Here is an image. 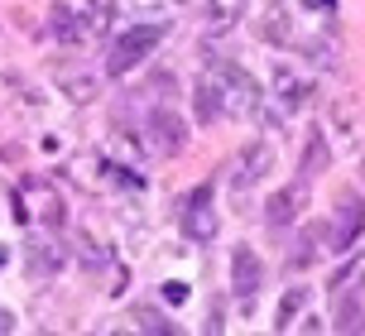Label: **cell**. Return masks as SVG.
<instances>
[{"mask_svg": "<svg viewBox=\"0 0 365 336\" xmlns=\"http://www.w3.org/2000/svg\"><path fill=\"white\" fill-rule=\"evenodd\" d=\"M164 298L173 303V308H178V303H187V283H168V288H164Z\"/></svg>", "mask_w": 365, "mask_h": 336, "instance_id": "obj_27", "label": "cell"}, {"mask_svg": "<svg viewBox=\"0 0 365 336\" xmlns=\"http://www.w3.org/2000/svg\"><path fill=\"white\" fill-rule=\"evenodd\" d=\"M308 202H312L308 178H293V183H284L269 202H264V221H269L274 231H284V226H293L303 211H308Z\"/></svg>", "mask_w": 365, "mask_h": 336, "instance_id": "obj_5", "label": "cell"}, {"mask_svg": "<svg viewBox=\"0 0 365 336\" xmlns=\"http://www.w3.org/2000/svg\"><path fill=\"white\" fill-rule=\"evenodd\" d=\"M15 327H19V317H15V313H10V308H0V336H10V332H15Z\"/></svg>", "mask_w": 365, "mask_h": 336, "instance_id": "obj_28", "label": "cell"}, {"mask_svg": "<svg viewBox=\"0 0 365 336\" xmlns=\"http://www.w3.org/2000/svg\"><path fill=\"white\" fill-rule=\"evenodd\" d=\"M274 101L284 106V111H303L312 101V82H303V77L293 73V68H274Z\"/></svg>", "mask_w": 365, "mask_h": 336, "instance_id": "obj_9", "label": "cell"}, {"mask_svg": "<svg viewBox=\"0 0 365 336\" xmlns=\"http://www.w3.org/2000/svg\"><path fill=\"white\" fill-rule=\"evenodd\" d=\"M5 264H10V245H0V269H5Z\"/></svg>", "mask_w": 365, "mask_h": 336, "instance_id": "obj_29", "label": "cell"}, {"mask_svg": "<svg viewBox=\"0 0 365 336\" xmlns=\"http://www.w3.org/2000/svg\"><path fill=\"white\" fill-rule=\"evenodd\" d=\"M130 15H154V10H164V0H125Z\"/></svg>", "mask_w": 365, "mask_h": 336, "instance_id": "obj_26", "label": "cell"}, {"mask_svg": "<svg viewBox=\"0 0 365 336\" xmlns=\"http://www.w3.org/2000/svg\"><path fill=\"white\" fill-rule=\"evenodd\" d=\"M356 274H361V260H356V264H341V269L331 274V283H327V288H331V293H346V283L356 279Z\"/></svg>", "mask_w": 365, "mask_h": 336, "instance_id": "obj_24", "label": "cell"}, {"mask_svg": "<svg viewBox=\"0 0 365 336\" xmlns=\"http://www.w3.org/2000/svg\"><path fill=\"white\" fill-rule=\"evenodd\" d=\"M361 236H365V202L356 192H341L336 197V211H331V226H327V250L351 255Z\"/></svg>", "mask_w": 365, "mask_h": 336, "instance_id": "obj_2", "label": "cell"}, {"mask_svg": "<svg viewBox=\"0 0 365 336\" xmlns=\"http://www.w3.org/2000/svg\"><path fill=\"white\" fill-rule=\"evenodd\" d=\"M259 283H264V264H259V255L250 250V245H236L231 250V288H236V298H255Z\"/></svg>", "mask_w": 365, "mask_h": 336, "instance_id": "obj_7", "label": "cell"}, {"mask_svg": "<svg viewBox=\"0 0 365 336\" xmlns=\"http://www.w3.org/2000/svg\"><path fill=\"white\" fill-rule=\"evenodd\" d=\"M245 10H250V0H207V34H226V29H236Z\"/></svg>", "mask_w": 365, "mask_h": 336, "instance_id": "obj_13", "label": "cell"}, {"mask_svg": "<svg viewBox=\"0 0 365 336\" xmlns=\"http://www.w3.org/2000/svg\"><path fill=\"white\" fill-rule=\"evenodd\" d=\"M149 149L164 154V159H173V154L187 149V125H182V115H173L168 106H159V111H149Z\"/></svg>", "mask_w": 365, "mask_h": 336, "instance_id": "obj_6", "label": "cell"}, {"mask_svg": "<svg viewBox=\"0 0 365 336\" xmlns=\"http://www.w3.org/2000/svg\"><path fill=\"white\" fill-rule=\"evenodd\" d=\"M178 5H187V0H178Z\"/></svg>", "mask_w": 365, "mask_h": 336, "instance_id": "obj_33", "label": "cell"}, {"mask_svg": "<svg viewBox=\"0 0 365 336\" xmlns=\"http://www.w3.org/2000/svg\"><path fill=\"white\" fill-rule=\"evenodd\" d=\"M361 183H365V154H361Z\"/></svg>", "mask_w": 365, "mask_h": 336, "instance_id": "obj_30", "label": "cell"}, {"mask_svg": "<svg viewBox=\"0 0 365 336\" xmlns=\"http://www.w3.org/2000/svg\"><path fill=\"white\" fill-rule=\"evenodd\" d=\"M38 221L48 226V231H58V226L68 221V211H63V197H53V192H48V197H43V206H38Z\"/></svg>", "mask_w": 365, "mask_h": 336, "instance_id": "obj_21", "label": "cell"}, {"mask_svg": "<svg viewBox=\"0 0 365 336\" xmlns=\"http://www.w3.org/2000/svg\"><path fill=\"white\" fill-rule=\"evenodd\" d=\"M361 283H365V269H361Z\"/></svg>", "mask_w": 365, "mask_h": 336, "instance_id": "obj_31", "label": "cell"}, {"mask_svg": "<svg viewBox=\"0 0 365 336\" xmlns=\"http://www.w3.org/2000/svg\"><path fill=\"white\" fill-rule=\"evenodd\" d=\"M255 34L264 38V43H274V48H284V43L293 38V15L274 0V5H264V15L255 19Z\"/></svg>", "mask_w": 365, "mask_h": 336, "instance_id": "obj_11", "label": "cell"}, {"mask_svg": "<svg viewBox=\"0 0 365 336\" xmlns=\"http://www.w3.org/2000/svg\"><path fill=\"white\" fill-rule=\"evenodd\" d=\"M303 58H308V63H317V68H331V48H327V43H317V38H308V43H303Z\"/></svg>", "mask_w": 365, "mask_h": 336, "instance_id": "obj_23", "label": "cell"}, {"mask_svg": "<svg viewBox=\"0 0 365 336\" xmlns=\"http://www.w3.org/2000/svg\"><path fill=\"white\" fill-rule=\"evenodd\" d=\"M269 173H274V145H269V140H250V145L240 149L236 168H231V187H236V197L245 192V187L264 183Z\"/></svg>", "mask_w": 365, "mask_h": 336, "instance_id": "obj_4", "label": "cell"}, {"mask_svg": "<svg viewBox=\"0 0 365 336\" xmlns=\"http://www.w3.org/2000/svg\"><path fill=\"white\" fill-rule=\"evenodd\" d=\"M202 327H207L212 336H217V332H226V303H221V298H212V303H207V322H202Z\"/></svg>", "mask_w": 365, "mask_h": 336, "instance_id": "obj_22", "label": "cell"}, {"mask_svg": "<svg viewBox=\"0 0 365 336\" xmlns=\"http://www.w3.org/2000/svg\"><path fill=\"white\" fill-rule=\"evenodd\" d=\"M24 255H29V279L34 283H48L63 269V245L53 241V236H38V241L24 245Z\"/></svg>", "mask_w": 365, "mask_h": 336, "instance_id": "obj_8", "label": "cell"}, {"mask_svg": "<svg viewBox=\"0 0 365 336\" xmlns=\"http://www.w3.org/2000/svg\"><path fill=\"white\" fill-rule=\"evenodd\" d=\"M308 5H317V0H308Z\"/></svg>", "mask_w": 365, "mask_h": 336, "instance_id": "obj_32", "label": "cell"}, {"mask_svg": "<svg viewBox=\"0 0 365 336\" xmlns=\"http://www.w3.org/2000/svg\"><path fill=\"white\" fill-rule=\"evenodd\" d=\"M77 260H82V269H101V264H106V250H101V241L77 236Z\"/></svg>", "mask_w": 365, "mask_h": 336, "instance_id": "obj_20", "label": "cell"}, {"mask_svg": "<svg viewBox=\"0 0 365 336\" xmlns=\"http://www.w3.org/2000/svg\"><path fill=\"white\" fill-rule=\"evenodd\" d=\"M48 34L63 43V48H77L82 38H87V24H82V10H73L68 0H58L53 10H48Z\"/></svg>", "mask_w": 365, "mask_h": 336, "instance_id": "obj_10", "label": "cell"}, {"mask_svg": "<svg viewBox=\"0 0 365 336\" xmlns=\"http://www.w3.org/2000/svg\"><path fill=\"white\" fill-rule=\"evenodd\" d=\"M336 322H331V327H336V332H365V308H361V298H346V293H336Z\"/></svg>", "mask_w": 365, "mask_h": 336, "instance_id": "obj_17", "label": "cell"}, {"mask_svg": "<svg viewBox=\"0 0 365 336\" xmlns=\"http://www.w3.org/2000/svg\"><path fill=\"white\" fill-rule=\"evenodd\" d=\"M182 236L192 245L217 241V211H212V183H202L187 202H182Z\"/></svg>", "mask_w": 365, "mask_h": 336, "instance_id": "obj_3", "label": "cell"}, {"mask_svg": "<svg viewBox=\"0 0 365 336\" xmlns=\"http://www.w3.org/2000/svg\"><path fill=\"white\" fill-rule=\"evenodd\" d=\"M327 164H331L327 140H322V135H312L308 145H303V164H298V178H317V173H327Z\"/></svg>", "mask_w": 365, "mask_h": 336, "instance_id": "obj_14", "label": "cell"}, {"mask_svg": "<svg viewBox=\"0 0 365 336\" xmlns=\"http://www.w3.org/2000/svg\"><path fill=\"white\" fill-rule=\"evenodd\" d=\"M58 82H63V92H68V101H77V106H87V101H96V96H101V82H96L91 73H87V77L63 73Z\"/></svg>", "mask_w": 365, "mask_h": 336, "instance_id": "obj_16", "label": "cell"}, {"mask_svg": "<svg viewBox=\"0 0 365 336\" xmlns=\"http://www.w3.org/2000/svg\"><path fill=\"white\" fill-rule=\"evenodd\" d=\"M164 34H168V24H130L125 34L110 43V58H106V73L110 77H125V73H135L140 63H145L159 43H164Z\"/></svg>", "mask_w": 365, "mask_h": 336, "instance_id": "obj_1", "label": "cell"}, {"mask_svg": "<svg viewBox=\"0 0 365 336\" xmlns=\"http://www.w3.org/2000/svg\"><path fill=\"white\" fill-rule=\"evenodd\" d=\"M303 303H308V288H303V283H298V288H289V293L279 298V308H274V332H289L293 317L303 313Z\"/></svg>", "mask_w": 365, "mask_h": 336, "instance_id": "obj_15", "label": "cell"}, {"mask_svg": "<svg viewBox=\"0 0 365 336\" xmlns=\"http://www.w3.org/2000/svg\"><path fill=\"white\" fill-rule=\"evenodd\" d=\"M173 87H178V77L168 73V68H164V73H154V82H149V92H159V96H173Z\"/></svg>", "mask_w": 365, "mask_h": 336, "instance_id": "obj_25", "label": "cell"}, {"mask_svg": "<svg viewBox=\"0 0 365 336\" xmlns=\"http://www.w3.org/2000/svg\"><path fill=\"white\" fill-rule=\"evenodd\" d=\"M130 327H135V332H149V336H168L173 332V322H168L159 308H130Z\"/></svg>", "mask_w": 365, "mask_h": 336, "instance_id": "obj_18", "label": "cell"}, {"mask_svg": "<svg viewBox=\"0 0 365 336\" xmlns=\"http://www.w3.org/2000/svg\"><path fill=\"white\" fill-rule=\"evenodd\" d=\"M192 115H197L202 125H217L221 115V87H217V77L212 73H202L197 77V87H192Z\"/></svg>", "mask_w": 365, "mask_h": 336, "instance_id": "obj_12", "label": "cell"}, {"mask_svg": "<svg viewBox=\"0 0 365 336\" xmlns=\"http://www.w3.org/2000/svg\"><path fill=\"white\" fill-rule=\"evenodd\" d=\"M322 241H327V226H322V221H317V226H303V236H298V255H293V260L308 264L312 255L322 250Z\"/></svg>", "mask_w": 365, "mask_h": 336, "instance_id": "obj_19", "label": "cell"}]
</instances>
